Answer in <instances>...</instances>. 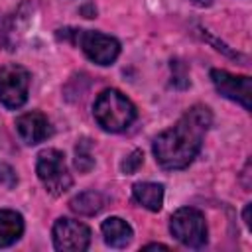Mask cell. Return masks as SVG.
I'll return each mask as SVG.
<instances>
[{
  "label": "cell",
  "mask_w": 252,
  "mask_h": 252,
  "mask_svg": "<svg viewBox=\"0 0 252 252\" xmlns=\"http://www.w3.org/2000/svg\"><path fill=\"white\" fill-rule=\"evenodd\" d=\"M211 81L222 96L242 104L246 110L252 108V102H250V98H252V81H250V77L232 75L224 69H213L211 71Z\"/></svg>",
  "instance_id": "ba28073f"
},
{
  "label": "cell",
  "mask_w": 252,
  "mask_h": 252,
  "mask_svg": "<svg viewBox=\"0 0 252 252\" xmlns=\"http://www.w3.org/2000/svg\"><path fill=\"white\" fill-rule=\"evenodd\" d=\"M142 163H144V154H142L140 150H134V152L122 161V171H124V173H136Z\"/></svg>",
  "instance_id": "9a60e30c"
},
{
  "label": "cell",
  "mask_w": 252,
  "mask_h": 252,
  "mask_svg": "<svg viewBox=\"0 0 252 252\" xmlns=\"http://www.w3.org/2000/svg\"><path fill=\"white\" fill-rule=\"evenodd\" d=\"M16 183V173L10 165L6 163H0V185H6V187H14Z\"/></svg>",
  "instance_id": "2e32d148"
},
{
  "label": "cell",
  "mask_w": 252,
  "mask_h": 252,
  "mask_svg": "<svg viewBox=\"0 0 252 252\" xmlns=\"http://www.w3.org/2000/svg\"><path fill=\"white\" fill-rule=\"evenodd\" d=\"M53 246L61 252H83L91 244V228L75 219H57L51 230Z\"/></svg>",
  "instance_id": "52a82bcc"
},
{
  "label": "cell",
  "mask_w": 252,
  "mask_h": 252,
  "mask_svg": "<svg viewBox=\"0 0 252 252\" xmlns=\"http://www.w3.org/2000/svg\"><path fill=\"white\" fill-rule=\"evenodd\" d=\"M250 211H252V205L248 203V205L244 207V222H246V226H248V228L252 226V222H250Z\"/></svg>",
  "instance_id": "e0dca14e"
},
{
  "label": "cell",
  "mask_w": 252,
  "mask_h": 252,
  "mask_svg": "<svg viewBox=\"0 0 252 252\" xmlns=\"http://www.w3.org/2000/svg\"><path fill=\"white\" fill-rule=\"evenodd\" d=\"M193 4H197V6L205 8V6H211V4H213V0H193Z\"/></svg>",
  "instance_id": "d6986e66"
},
{
  "label": "cell",
  "mask_w": 252,
  "mask_h": 252,
  "mask_svg": "<svg viewBox=\"0 0 252 252\" xmlns=\"http://www.w3.org/2000/svg\"><path fill=\"white\" fill-rule=\"evenodd\" d=\"M169 250V246H165V244H148V246H144V250Z\"/></svg>",
  "instance_id": "ac0fdd59"
},
{
  "label": "cell",
  "mask_w": 252,
  "mask_h": 252,
  "mask_svg": "<svg viewBox=\"0 0 252 252\" xmlns=\"http://www.w3.org/2000/svg\"><path fill=\"white\" fill-rule=\"evenodd\" d=\"M75 167L81 173H87L94 167V158H93V146L89 138H83L75 146Z\"/></svg>",
  "instance_id": "5bb4252c"
},
{
  "label": "cell",
  "mask_w": 252,
  "mask_h": 252,
  "mask_svg": "<svg viewBox=\"0 0 252 252\" xmlns=\"http://www.w3.org/2000/svg\"><path fill=\"white\" fill-rule=\"evenodd\" d=\"M35 171H37L39 181L51 195H63L73 183L71 173L65 163V156L63 152L55 148H45L37 154Z\"/></svg>",
  "instance_id": "3957f363"
},
{
  "label": "cell",
  "mask_w": 252,
  "mask_h": 252,
  "mask_svg": "<svg viewBox=\"0 0 252 252\" xmlns=\"http://www.w3.org/2000/svg\"><path fill=\"white\" fill-rule=\"evenodd\" d=\"M73 43H77L83 53L96 65H112L120 53V43L112 35L91 30H73Z\"/></svg>",
  "instance_id": "5b68a950"
},
{
  "label": "cell",
  "mask_w": 252,
  "mask_h": 252,
  "mask_svg": "<svg viewBox=\"0 0 252 252\" xmlns=\"http://www.w3.org/2000/svg\"><path fill=\"white\" fill-rule=\"evenodd\" d=\"M213 124V114L207 106L189 108L171 128L163 130L152 144L156 161L163 169H183L201 152L205 132Z\"/></svg>",
  "instance_id": "6da1fadb"
},
{
  "label": "cell",
  "mask_w": 252,
  "mask_h": 252,
  "mask_svg": "<svg viewBox=\"0 0 252 252\" xmlns=\"http://www.w3.org/2000/svg\"><path fill=\"white\" fill-rule=\"evenodd\" d=\"M104 197L94 191V189H89V191H83L79 195H75L71 201H69V207L73 213L77 215H83V217H93V215H98L102 209H104Z\"/></svg>",
  "instance_id": "4fadbf2b"
},
{
  "label": "cell",
  "mask_w": 252,
  "mask_h": 252,
  "mask_svg": "<svg viewBox=\"0 0 252 252\" xmlns=\"http://www.w3.org/2000/svg\"><path fill=\"white\" fill-rule=\"evenodd\" d=\"M30 73L22 65L10 63L0 67V102L6 108H20L28 100Z\"/></svg>",
  "instance_id": "8992f818"
},
{
  "label": "cell",
  "mask_w": 252,
  "mask_h": 252,
  "mask_svg": "<svg viewBox=\"0 0 252 252\" xmlns=\"http://www.w3.org/2000/svg\"><path fill=\"white\" fill-rule=\"evenodd\" d=\"M93 116L102 130L122 132L136 120V106L120 91L104 89L93 104Z\"/></svg>",
  "instance_id": "7a4b0ae2"
},
{
  "label": "cell",
  "mask_w": 252,
  "mask_h": 252,
  "mask_svg": "<svg viewBox=\"0 0 252 252\" xmlns=\"http://www.w3.org/2000/svg\"><path fill=\"white\" fill-rule=\"evenodd\" d=\"M100 230H102V236H104V242L112 248H124L130 244L134 232H132V226L120 219V217H108L106 220H102L100 224Z\"/></svg>",
  "instance_id": "30bf717a"
},
{
  "label": "cell",
  "mask_w": 252,
  "mask_h": 252,
  "mask_svg": "<svg viewBox=\"0 0 252 252\" xmlns=\"http://www.w3.org/2000/svg\"><path fill=\"white\" fill-rule=\"evenodd\" d=\"M16 132L24 144L35 146L51 136V124L45 114L33 110V112H26L16 118Z\"/></svg>",
  "instance_id": "9c48e42d"
},
{
  "label": "cell",
  "mask_w": 252,
  "mask_h": 252,
  "mask_svg": "<svg viewBox=\"0 0 252 252\" xmlns=\"http://www.w3.org/2000/svg\"><path fill=\"white\" fill-rule=\"evenodd\" d=\"M24 234V219L12 209H0V248L12 246Z\"/></svg>",
  "instance_id": "7c38bea8"
},
{
  "label": "cell",
  "mask_w": 252,
  "mask_h": 252,
  "mask_svg": "<svg viewBox=\"0 0 252 252\" xmlns=\"http://www.w3.org/2000/svg\"><path fill=\"white\" fill-rule=\"evenodd\" d=\"M169 232L177 242L189 248H201L207 242V220L199 209L181 207L169 219Z\"/></svg>",
  "instance_id": "277c9868"
},
{
  "label": "cell",
  "mask_w": 252,
  "mask_h": 252,
  "mask_svg": "<svg viewBox=\"0 0 252 252\" xmlns=\"http://www.w3.org/2000/svg\"><path fill=\"white\" fill-rule=\"evenodd\" d=\"M132 197L148 211H159L163 205V185L152 181H140L132 185Z\"/></svg>",
  "instance_id": "8fae6325"
}]
</instances>
